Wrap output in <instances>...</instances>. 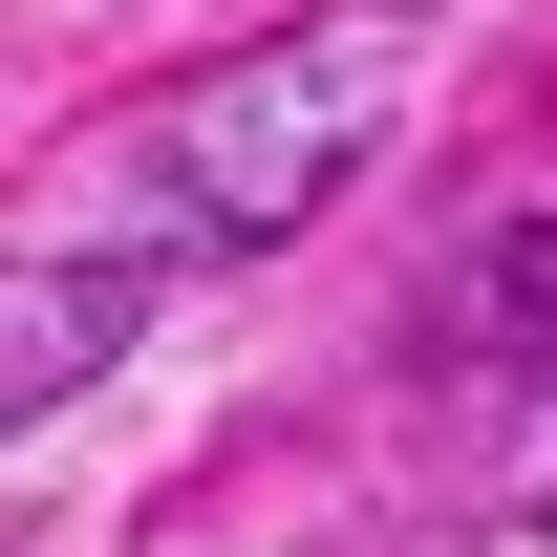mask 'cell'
I'll list each match as a JSON object with an SVG mask.
<instances>
[{"label": "cell", "instance_id": "1", "mask_svg": "<svg viewBox=\"0 0 557 557\" xmlns=\"http://www.w3.org/2000/svg\"><path fill=\"white\" fill-rule=\"evenodd\" d=\"M344 150H364V44H258V65H214L172 108V214L214 258H258V236H300L344 194Z\"/></svg>", "mask_w": 557, "mask_h": 557}, {"label": "cell", "instance_id": "2", "mask_svg": "<svg viewBox=\"0 0 557 557\" xmlns=\"http://www.w3.org/2000/svg\"><path fill=\"white\" fill-rule=\"evenodd\" d=\"M150 322V278L129 258H0V429H44L65 386H108Z\"/></svg>", "mask_w": 557, "mask_h": 557}]
</instances>
